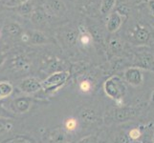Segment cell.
Listing matches in <instances>:
<instances>
[{"instance_id":"20","label":"cell","mask_w":154,"mask_h":143,"mask_svg":"<svg viewBox=\"0 0 154 143\" xmlns=\"http://www.w3.org/2000/svg\"><path fill=\"white\" fill-rule=\"evenodd\" d=\"M116 7V0H102L100 12L102 14H109Z\"/></svg>"},{"instance_id":"2","label":"cell","mask_w":154,"mask_h":143,"mask_svg":"<svg viewBox=\"0 0 154 143\" xmlns=\"http://www.w3.org/2000/svg\"><path fill=\"white\" fill-rule=\"evenodd\" d=\"M128 38L134 45H148L152 38L151 31L146 25L138 23L129 31Z\"/></svg>"},{"instance_id":"7","label":"cell","mask_w":154,"mask_h":143,"mask_svg":"<svg viewBox=\"0 0 154 143\" xmlns=\"http://www.w3.org/2000/svg\"><path fill=\"white\" fill-rule=\"evenodd\" d=\"M19 89L27 94H33L42 89V81L36 77H27L21 81Z\"/></svg>"},{"instance_id":"29","label":"cell","mask_w":154,"mask_h":143,"mask_svg":"<svg viewBox=\"0 0 154 143\" xmlns=\"http://www.w3.org/2000/svg\"><path fill=\"white\" fill-rule=\"evenodd\" d=\"M79 143H97V139L96 136H90L85 137V139H82V140H79Z\"/></svg>"},{"instance_id":"6","label":"cell","mask_w":154,"mask_h":143,"mask_svg":"<svg viewBox=\"0 0 154 143\" xmlns=\"http://www.w3.org/2000/svg\"><path fill=\"white\" fill-rule=\"evenodd\" d=\"M124 77L125 80L133 87L141 86L143 81H144V76H143L142 70L134 66L126 69L124 73Z\"/></svg>"},{"instance_id":"22","label":"cell","mask_w":154,"mask_h":143,"mask_svg":"<svg viewBox=\"0 0 154 143\" xmlns=\"http://www.w3.org/2000/svg\"><path fill=\"white\" fill-rule=\"evenodd\" d=\"M13 129V123L9 119L0 118V134L8 133Z\"/></svg>"},{"instance_id":"19","label":"cell","mask_w":154,"mask_h":143,"mask_svg":"<svg viewBox=\"0 0 154 143\" xmlns=\"http://www.w3.org/2000/svg\"><path fill=\"white\" fill-rule=\"evenodd\" d=\"M14 91V87L9 81H0V99L9 97Z\"/></svg>"},{"instance_id":"32","label":"cell","mask_w":154,"mask_h":143,"mask_svg":"<svg viewBox=\"0 0 154 143\" xmlns=\"http://www.w3.org/2000/svg\"><path fill=\"white\" fill-rule=\"evenodd\" d=\"M5 60H6V55L2 54V52H0V66L5 62Z\"/></svg>"},{"instance_id":"5","label":"cell","mask_w":154,"mask_h":143,"mask_svg":"<svg viewBox=\"0 0 154 143\" xmlns=\"http://www.w3.org/2000/svg\"><path fill=\"white\" fill-rule=\"evenodd\" d=\"M134 67L154 73V55L150 52H140L135 56Z\"/></svg>"},{"instance_id":"3","label":"cell","mask_w":154,"mask_h":143,"mask_svg":"<svg viewBox=\"0 0 154 143\" xmlns=\"http://www.w3.org/2000/svg\"><path fill=\"white\" fill-rule=\"evenodd\" d=\"M43 10L49 16L61 17L67 13V6L63 0H44Z\"/></svg>"},{"instance_id":"34","label":"cell","mask_w":154,"mask_h":143,"mask_svg":"<svg viewBox=\"0 0 154 143\" xmlns=\"http://www.w3.org/2000/svg\"><path fill=\"white\" fill-rule=\"evenodd\" d=\"M142 1H143V2H148L149 0H142Z\"/></svg>"},{"instance_id":"18","label":"cell","mask_w":154,"mask_h":143,"mask_svg":"<svg viewBox=\"0 0 154 143\" xmlns=\"http://www.w3.org/2000/svg\"><path fill=\"white\" fill-rule=\"evenodd\" d=\"M123 42L121 41L120 38L118 37H113L109 40V43H108V49L109 51L112 52L113 55H118L120 52L123 51Z\"/></svg>"},{"instance_id":"31","label":"cell","mask_w":154,"mask_h":143,"mask_svg":"<svg viewBox=\"0 0 154 143\" xmlns=\"http://www.w3.org/2000/svg\"><path fill=\"white\" fill-rule=\"evenodd\" d=\"M21 38H22V41H24V42H29L30 35H28L27 34H21Z\"/></svg>"},{"instance_id":"28","label":"cell","mask_w":154,"mask_h":143,"mask_svg":"<svg viewBox=\"0 0 154 143\" xmlns=\"http://www.w3.org/2000/svg\"><path fill=\"white\" fill-rule=\"evenodd\" d=\"M14 66L17 69H23L24 66H26V62L22 57L14 58Z\"/></svg>"},{"instance_id":"27","label":"cell","mask_w":154,"mask_h":143,"mask_svg":"<svg viewBox=\"0 0 154 143\" xmlns=\"http://www.w3.org/2000/svg\"><path fill=\"white\" fill-rule=\"evenodd\" d=\"M79 89H81V91L83 92V93H87L90 91V89H91V83L88 80H83L79 84Z\"/></svg>"},{"instance_id":"10","label":"cell","mask_w":154,"mask_h":143,"mask_svg":"<svg viewBox=\"0 0 154 143\" xmlns=\"http://www.w3.org/2000/svg\"><path fill=\"white\" fill-rule=\"evenodd\" d=\"M49 19V15L47 14L43 9H36L31 14V21L34 25L41 27L47 24Z\"/></svg>"},{"instance_id":"24","label":"cell","mask_w":154,"mask_h":143,"mask_svg":"<svg viewBox=\"0 0 154 143\" xmlns=\"http://www.w3.org/2000/svg\"><path fill=\"white\" fill-rule=\"evenodd\" d=\"M115 143H131V140L128 137L125 132H121V133L116 136Z\"/></svg>"},{"instance_id":"33","label":"cell","mask_w":154,"mask_h":143,"mask_svg":"<svg viewBox=\"0 0 154 143\" xmlns=\"http://www.w3.org/2000/svg\"><path fill=\"white\" fill-rule=\"evenodd\" d=\"M151 102L154 103V90H153V92L151 94Z\"/></svg>"},{"instance_id":"11","label":"cell","mask_w":154,"mask_h":143,"mask_svg":"<svg viewBox=\"0 0 154 143\" xmlns=\"http://www.w3.org/2000/svg\"><path fill=\"white\" fill-rule=\"evenodd\" d=\"M50 143H69L70 139L67 132L60 128H57L51 132L49 136Z\"/></svg>"},{"instance_id":"15","label":"cell","mask_w":154,"mask_h":143,"mask_svg":"<svg viewBox=\"0 0 154 143\" xmlns=\"http://www.w3.org/2000/svg\"><path fill=\"white\" fill-rule=\"evenodd\" d=\"M33 45H42V44H46L48 42V37L39 31H35L32 33L30 35V40Z\"/></svg>"},{"instance_id":"30","label":"cell","mask_w":154,"mask_h":143,"mask_svg":"<svg viewBox=\"0 0 154 143\" xmlns=\"http://www.w3.org/2000/svg\"><path fill=\"white\" fill-rule=\"evenodd\" d=\"M147 3H148V8H149L151 13L154 14V0H149Z\"/></svg>"},{"instance_id":"17","label":"cell","mask_w":154,"mask_h":143,"mask_svg":"<svg viewBox=\"0 0 154 143\" xmlns=\"http://www.w3.org/2000/svg\"><path fill=\"white\" fill-rule=\"evenodd\" d=\"M81 118L83 122L91 124L94 123L97 119V114L94 110L90 108H85L81 112Z\"/></svg>"},{"instance_id":"25","label":"cell","mask_w":154,"mask_h":143,"mask_svg":"<svg viewBox=\"0 0 154 143\" xmlns=\"http://www.w3.org/2000/svg\"><path fill=\"white\" fill-rule=\"evenodd\" d=\"M31 0H7L5 5L9 8H17L20 5H22L26 2H29Z\"/></svg>"},{"instance_id":"35","label":"cell","mask_w":154,"mask_h":143,"mask_svg":"<svg viewBox=\"0 0 154 143\" xmlns=\"http://www.w3.org/2000/svg\"><path fill=\"white\" fill-rule=\"evenodd\" d=\"M153 143H154V137H153Z\"/></svg>"},{"instance_id":"26","label":"cell","mask_w":154,"mask_h":143,"mask_svg":"<svg viewBox=\"0 0 154 143\" xmlns=\"http://www.w3.org/2000/svg\"><path fill=\"white\" fill-rule=\"evenodd\" d=\"M128 137L130 139L131 141H134V140H137L138 139H140L141 137V131L137 128H134L129 131L128 133Z\"/></svg>"},{"instance_id":"4","label":"cell","mask_w":154,"mask_h":143,"mask_svg":"<svg viewBox=\"0 0 154 143\" xmlns=\"http://www.w3.org/2000/svg\"><path fill=\"white\" fill-rule=\"evenodd\" d=\"M69 77V73L67 72H57L49 76L44 81H42V89L45 91L57 90L64 84Z\"/></svg>"},{"instance_id":"16","label":"cell","mask_w":154,"mask_h":143,"mask_svg":"<svg viewBox=\"0 0 154 143\" xmlns=\"http://www.w3.org/2000/svg\"><path fill=\"white\" fill-rule=\"evenodd\" d=\"M4 31L10 36H19L22 34V29H21L20 25L15 22H10L4 27Z\"/></svg>"},{"instance_id":"13","label":"cell","mask_w":154,"mask_h":143,"mask_svg":"<svg viewBox=\"0 0 154 143\" xmlns=\"http://www.w3.org/2000/svg\"><path fill=\"white\" fill-rule=\"evenodd\" d=\"M14 107L17 113L25 114L31 108V100L26 97H18L14 101Z\"/></svg>"},{"instance_id":"23","label":"cell","mask_w":154,"mask_h":143,"mask_svg":"<svg viewBox=\"0 0 154 143\" xmlns=\"http://www.w3.org/2000/svg\"><path fill=\"white\" fill-rule=\"evenodd\" d=\"M64 127L67 132H73L77 129L78 127V121L77 119L70 118H67L64 122Z\"/></svg>"},{"instance_id":"9","label":"cell","mask_w":154,"mask_h":143,"mask_svg":"<svg viewBox=\"0 0 154 143\" xmlns=\"http://www.w3.org/2000/svg\"><path fill=\"white\" fill-rule=\"evenodd\" d=\"M138 114L137 109L128 106H121L115 111V119L119 122H125L133 118Z\"/></svg>"},{"instance_id":"12","label":"cell","mask_w":154,"mask_h":143,"mask_svg":"<svg viewBox=\"0 0 154 143\" xmlns=\"http://www.w3.org/2000/svg\"><path fill=\"white\" fill-rule=\"evenodd\" d=\"M79 36H78V42L81 44L82 47H89L91 45L93 41V36L91 33L84 28L83 26H79Z\"/></svg>"},{"instance_id":"14","label":"cell","mask_w":154,"mask_h":143,"mask_svg":"<svg viewBox=\"0 0 154 143\" xmlns=\"http://www.w3.org/2000/svg\"><path fill=\"white\" fill-rule=\"evenodd\" d=\"M78 36H79V31L74 29L67 30L65 31H63L62 34V38L69 47H72L78 43Z\"/></svg>"},{"instance_id":"21","label":"cell","mask_w":154,"mask_h":143,"mask_svg":"<svg viewBox=\"0 0 154 143\" xmlns=\"http://www.w3.org/2000/svg\"><path fill=\"white\" fill-rule=\"evenodd\" d=\"M15 10H17V13L20 15H24V16H26V15H31L32 13L34 12V6H33V4H32V2L29 1V2H26L22 5H20V6L17 7Z\"/></svg>"},{"instance_id":"1","label":"cell","mask_w":154,"mask_h":143,"mask_svg":"<svg viewBox=\"0 0 154 143\" xmlns=\"http://www.w3.org/2000/svg\"><path fill=\"white\" fill-rule=\"evenodd\" d=\"M103 90L108 97L115 100V102L119 104L120 107L123 106L122 103H123L124 97L126 93V87L118 76L109 77L103 84Z\"/></svg>"},{"instance_id":"8","label":"cell","mask_w":154,"mask_h":143,"mask_svg":"<svg viewBox=\"0 0 154 143\" xmlns=\"http://www.w3.org/2000/svg\"><path fill=\"white\" fill-rule=\"evenodd\" d=\"M125 18V15L121 14L117 10L110 13L108 14L107 21H106V29L111 34L116 33L121 28V26L123 25Z\"/></svg>"},{"instance_id":"36","label":"cell","mask_w":154,"mask_h":143,"mask_svg":"<svg viewBox=\"0 0 154 143\" xmlns=\"http://www.w3.org/2000/svg\"><path fill=\"white\" fill-rule=\"evenodd\" d=\"M0 1H2V0H0Z\"/></svg>"}]
</instances>
